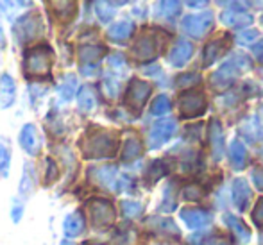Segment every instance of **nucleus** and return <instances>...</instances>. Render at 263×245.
<instances>
[{
    "label": "nucleus",
    "mask_w": 263,
    "mask_h": 245,
    "mask_svg": "<svg viewBox=\"0 0 263 245\" xmlns=\"http://www.w3.org/2000/svg\"><path fill=\"white\" fill-rule=\"evenodd\" d=\"M249 68H251L249 58H246V55H242V54L233 55V58L228 59V61H226L220 68L215 70V72L211 73V77H210L211 88H213V90H217V91L228 90V88L235 83L236 77H238L240 73L246 72V70H249Z\"/></svg>",
    "instance_id": "1"
},
{
    "label": "nucleus",
    "mask_w": 263,
    "mask_h": 245,
    "mask_svg": "<svg viewBox=\"0 0 263 245\" xmlns=\"http://www.w3.org/2000/svg\"><path fill=\"white\" fill-rule=\"evenodd\" d=\"M118 147V140L109 131H97L88 136L84 145V156L86 158H111L115 156Z\"/></svg>",
    "instance_id": "2"
},
{
    "label": "nucleus",
    "mask_w": 263,
    "mask_h": 245,
    "mask_svg": "<svg viewBox=\"0 0 263 245\" xmlns=\"http://www.w3.org/2000/svg\"><path fill=\"white\" fill-rule=\"evenodd\" d=\"M177 106H179V113L183 118H197L201 115H204L206 111V97L201 90H190L183 91L179 95V100H177Z\"/></svg>",
    "instance_id": "3"
},
{
    "label": "nucleus",
    "mask_w": 263,
    "mask_h": 245,
    "mask_svg": "<svg viewBox=\"0 0 263 245\" xmlns=\"http://www.w3.org/2000/svg\"><path fill=\"white\" fill-rule=\"evenodd\" d=\"M14 40L18 43H25L34 40L36 36H40L43 32V20L38 13H27L24 16H20L16 20L13 27Z\"/></svg>",
    "instance_id": "4"
},
{
    "label": "nucleus",
    "mask_w": 263,
    "mask_h": 245,
    "mask_svg": "<svg viewBox=\"0 0 263 245\" xmlns=\"http://www.w3.org/2000/svg\"><path fill=\"white\" fill-rule=\"evenodd\" d=\"M50 65H52V50L47 45L36 47L25 55V72L29 76H45L50 72Z\"/></svg>",
    "instance_id": "5"
},
{
    "label": "nucleus",
    "mask_w": 263,
    "mask_h": 245,
    "mask_svg": "<svg viewBox=\"0 0 263 245\" xmlns=\"http://www.w3.org/2000/svg\"><path fill=\"white\" fill-rule=\"evenodd\" d=\"M181 27H183V31L186 32L188 36H192V38H195V40H201V38H204L211 31V27H213V14H211L210 11L199 13V14H188V16H184L183 22H181Z\"/></svg>",
    "instance_id": "6"
},
{
    "label": "nucleus",
    "mask_w": 263,
    "mask_h": 245,
    "mask_svg": "<svg viewBox=\"0 0 263 245\" xmlns=\"http://www.w3.org/2000/svg\"><path fill=\"white\" fill-rule=\"evenodd\" d=\"M161 43L154 32H143L133 45V55L138 61H153L158 58Z\"/></svg>",
    "instance_id": "7"
},
{
    "label": "nucleus",
    "mask_w": 263,
    "mask_h": 245,
    "mask_svg": "<svg viewBox=\"0 0 263 245\" xmlns=\"http://www.w3.org/2000/svg\"><path fill=\"white\" fill-rule=\"evenodd\" d=\"M151 91H153V86H151L147 81L131 79V83H129V86H127V91H125V104H127L133 111L140 113V109L145 106Z\"/></svg>",
    "instance_id": "8"
},
{
    "label": "nucleus",
    "mask_w": 263,
    "mask_h": 245,
    "mask_svg": "<svg viewBox=\"0 0 263 245\" xmlns=\"http://www.w3.org/2000/svg\"><path fill=\"white\" fill-rule=\"evenodd\" d=\"M177 129L176 120L172 118H166V120H159L158 124H154V127L149 133V145L151 148H159L161 145H165L170 138L174 136Z\"/></svg>",
    "instance_id": "9"
},
{
    "label": "nucleus",
    "mask_w": 263,
    "mask_h": 245,
    "mask_svg": "<svg viewBox=\"0 0 263 245\" xmlns=\"http://www.w3.org/2000/svg\"><path fill=\"white\" fill-rule=\"evenodd\" d=\"M229 45H231V38H229L228 34L211 40L208 45L204 47V55H202L204 66H211L218 58H222V55L229 50Z\"/></svg>",
    "instance_id": "10"
},
{
    "label": "nucleus",
    "mask_w": 263,
    "mask_h": 245,
    "mask_svg": "<svg viewBox=\"0 0 263 245\" xmlns=\"http://www.w3.org/2000/svg\"><path fill=\"white\" fill-rule=\"evenodd\" d=\"M208 138H210V148L211 156L215 161H220L224 156V131H222V124L217 118H211L210 127H208Z\"/></svg>",
    "instance_id": "11"
},
{
    "label": "nucleus",
    "mask_w": 263,
    "mask_h": 245,
    "mask_svg": "<svg viewBox=\"0 0 263 245\" xmlns=\"http://www.w3.org/2000/svg\"><path fill=\"white\" fill-rule=\"evenodd\" d=\"M181 218L190 229H202L211 224V215L204 210H199V208H183Z\"/></svg>",
    "instance_id": "12"
},
{
    "label": "nucleus",
    "mask_w": 263,
    "mask_h": 245,
    "mask_svg": "<svg viewBox=\"0 0 263 245\" xmlns=\"http://www.w3.org/2000/svg\"><path fill=\"white\" fill-rule=\"evenodd\" d=\"M192 54H194V45L186 40H177L168 54V63L176 68H181L190 61Z\"/></svg>",
    "instance_id": "13"
},
{
    "label": "nucleus",
    "mask_w": 263,
    "mask_h": 245,
    "mask_svg": "<svg viewBox=\"0 0 263 245\" xmlns=\"http://www.w3.org/2000/svg\"><path fill=\"white\" fill-rule=\"evenodd\" d=\"M91 220L97 225H107L115 220V208L107 200H93L91 202Z\"/></svg>",
    "instance_id": "14"
},
{
    "label": "nucleus",
    "mask_w": 263,
    "mask_h": 245,
    "mask_svg": "<svg viewBox=\"0 0 263 245\" xmlns=\"http://www.w3.org/2000/svg\"><path fill=\"white\" fill-rule=\"evenodd\" d=\"M220 20L228 27H246V25L253 24V14L243 9H235L233 7V9H226L220 14Z\"/></svg>",
    "instance_id": "15"
},
{
    "label": "nucleus",
    "mask_w": 263,
    "mask_h": 245,
    "mask_svg": "<svg viewBox=\"0 0 263 245\" xmlns=\"http://www.w3.org/2000/svg\"><path fill=\"white\" fill-rule=\"evenodd\" d=\"M233 202L238 208V211H243L247 208L251 200V188L249 183H247L243 177H238V179L233 181Z\"/></svg>",
    "instance_id": "16"
},
{
    "label": "nucleus",
    "mask_w": 263,
    "mask_h": 245,
    "mask_svg": "<svg viewBox=\"0 0 263 245\" xmlns=\"http://www.w3.org/2000/svg\"><path fill=\"white\" fill-rule=\"evenodd\" d=\"M224 222L228 224V228L233 231V235L236 236V240H238V243H249L251 240V229L246 225V222L242 220V218L235 217V215L231 213H226L224 215Z\"/></svg>",
    "instance_id": "17"
},
{
    "label": "nucleus",
    "mask_w": 263,
    "mask_h": 245,
    "mask_svg": "<svg viewBox=\"0 0 263 245\" xmlns=\"http://www.w3.org/2000/svg\"><path fill=\"white\" fill-rule=\"evenodd\" d=\"M20 145L24 147V150H27L29 154H38L40 150V138L38 133H36V127L32 124H25L24 129L20 131V138H18Z\"/></svg>",
    "instance_id": "18"
},
{
    "label": "nucleus",
    "mask_w": 263,
    "mask_h": 245,
    "mask_svg": "<svg viewBox=\"0 0 263 245\" xmlns=\"http://www.w3.org/2000/svg\"><path fill=\"white\" fill-rule=\"evenodd\" d=\"M14 97H16V84L9 73H4L0 76V106L4 109L9 107L14 102Z\"/></svg>",
    "instance_id": "19"
},
{
    "label": "nucleus",
    "mask_w": 263,
    "mask_h": 245,
    "mask_svg": "<svg viewBox=\"0 0 263 245\" xmlns=\"http://www.w3.org/2000/svg\"><path fill=\"white\" fill-rule=\"evenodd\" d=\"M47 2L61 22H70L76 14V0H47Z\"/></svg>",
    "instance_id": "20"
},
{
    "label": "nucleus",
    "mask_w": 263,
    "mask_h": 245,
    "mask_svg": "<svg viewBox=\"0 0 263 245\" xmlns=\"http://www.w3.org/2000/svg\"><path fill=\"white\" fill-rule=\"evenodd\" d=\"M238 133L243 136V138L247 140V142H251V143H256L258 140H260L261 136H263L261 125H260V122H258L256 117L247 118V120L243 122L242 125H240Z\"/></svg>",
    "instance_id": "21"
},
{
    "label": "nucleus",
    "mask_w": 263,
    "mask_h": 245,
    "mask_svg": "<svg viewBox=\"0 0 263 245\" xmlns=\"http://www.w3.org/2000/svg\"><path fill=\"white\" fill-rule=\"evenodd\" d=\"M91 174H95V179L106 188H111V190L117 192V181H118V176H117V168L115 166H99V168H93Z\"/></svg>",
    "instance_id": "22"
},
{
    "label": "nucleus",
    "mask_w": 263,
    "mask_h": 245,
    "mask_svg": "<svg viewBox=\"0 0 263 245\" xmlns=\"http://www.w3.org/2000/svg\"><path fill=\"white\" fill-rule=\"evenodd\" d=\"M229 161L235 170H242L247 163V148L240 140H233L231 147H229Z\"/></svg>",
    "instance_id": "23"
},
{
    "label": "nucleus",
    "mask_w": 263,
    "mask_h": 245,
    "mask_svg": "<svg viewBox=\"0 0 263 245\" xmlns=\"http://www.w3.org/2000/svg\"><path fill=\"white\" fill-rule=\"evenodd\" d=\"M133 31H135V25L127 20H122L111 25L109 31H107V36H109V40H113V42H125V40L133 34Z\"/></svg>",
    "instance_id": "24"
},
{
    "label": "nucleus",
    "mask_w": 263,
    "mask_h": 245,
    "mask_svg": "<svg viewBox=\"0 0 263 245\" xmlns=\"http://www.w3.org/2000/svg\"><path fill=\"white\" fill-rule=\"evenodd\" d=\"M63 229H65V233L68 236L81 235V233H83V229H84V218H83V215H81L79 211H76V213L68 215V217L65 218Z\"/></svg>",
    "instance_id": "25"
},
{
    "label": "nucleus",
    "mask_w": 263,
    "mask_h": 245,
    "mask_svg": "<svg viewBox=\"0 0 263 245\" xmlns=\"http://www.w3.org/2000/svg\"><path fill=\"white\" fill-rule=\"evenodd\" d=\"M142 154V142L136 136H129L124 143V150H122V161H133Z\"/></svg>",
    "instance_id": "26"
},
{
    "label": "nucleus",
    "mask_w": 263,
    "mask_h": 245,
    "mask_svg": "<svg viewBox=\"0 0 263 245\" xmlns=\"http://www.w3.org/2000/svg\"><path fill=\"white\" fill-rule=\"evenodd\" d=\"M168 174V166L163 159H156V161L151 163V166L147 168V183L149 184H154L161 179L163 176Z\"/></svg>",
    "instance_id": "27"
},
{
    "label": "nucleus",
    "mask_w": 263,
    "mask_h": 245,
    "mask_svg": "<svg viewBox=\"0 0 263 245\" xmlns=\"http://www.w3.org/2000/svg\"><path fill=\"white\" fill-rule=\"evenodd\" d=\"M181 11V0H161L158 6V14L165 20L177 16Z\"/></svg>",
    "instance_id": "28"
},
{
    "label": "nucleus",
    "mask_w": 263,
    "mask_h": 245,
    "mask_svg": "<svg viewBox=\"0 0 263 245\" xmlns=\"http://www.w3.org/2000/svg\"><path fill=\"white\" fill-rule=\"evenodd\" d=\"M102 54H104V49L99 45L81 47V50H79V58H81V61H83V65H93Z\"/></svg>",
    "instance_id": "29"
},
{
    "label": "nucleus",
    "mask_w": 263,
    "mask_h": 245,
    "mask_svg": "<svg viewBox=\"0 0 263 245\" xmlns=\"http://www.w3.org/2000/svg\"><path fill=\"white\" fill-rule=\"evenodd\" d=\"M77 104H79V107L83 111H91L95 107L97 100H95V93H93V90H91L90 86L81 88L79 95H77Z\"/></svg>",
    "instance_id": "30"
},
{
    "label": "nucleus",
    "mask_w": 263,
    "mask_h": 245,
    "mask_svg": "<svg viewBox=\"0 0 263 245\" xmlns=\"http://www.w3.org/2000/svg\"><path fill=\"white\" fill-rule=\"evenodd\" d=\"M95 13H97L99 20L101 22H109L115 16V7L109 4V0H95Z\"/></svg>",
    "instance_id": "31"
},
{
    "label": "nucleus",
    "mask_w": 263,
    "mask_h": 245,
    "mask_svg": "<svg viewBox=\"0 0 263 245\" xmlns=\"http://www.w3.org/2000/svg\"><path fill=\"white\" fill-rule=\"evenodd\" d=\"M34 188V170H32V165L25 163V168H24V177H22V183H20V194L22 195H29Z\"/></svg>",
    "instance_id": "32"
},
{
    "label": "nucleus",
    "mask_w": 263,
    "mask_h": 245,
    "mask_svg": "<svg viewBox=\"0 0 263 245\" xmlns=\"http://www.w3.org/2000/svg\"><path fill=\"white\" fill-rule=\"evenodd\" d=\"M170 107H172V104H170V99L166 97V95H158L156 99L153 100V106H151V113L156 115H165L170 111Z\"/></svg>",
    "instance_id": "33"
},
{
    "label": "nucleus",
    "mask_w": 263,
    "mask_h": 245,
    "mask_svg": "<svg viewBox=\"0 0 263 245\" xmlns=\"http://www.w3.org/2000/svg\"><path fill=\"white\" fill-rule=\"evenodd\" d=\"M76 88H77V79L73 76H66L65 77V83L59 86V95H61L63 100H70L76 93Z\"/></svg>",
    "instance_id": "34"
},
{
    "label": "nucleus",
    "mask_w": 263,
    "mask_h": 245,
    "mask_svg": "<svg viewBox=\"0 0 263 245\" xmlns=\"http://www.w3.org/2000/svg\"><path fill=\"white\" fill-rule=\"evenodd\" d=\"M102 88H104V93L109 99H115L118 95V90H120V83H118L117 77L113 76H106L104 83H102Z\"/></svg>",
    "instance_id": "35"
},
{
    "label": "nucleus",
    "mask_w": 263,
    "mask_h": 245,
    "mask_svg": "<svg viewBox=\"0 0 263 245\" xmlns=\"http://www.w3.org/2000/svg\"><path fill=\"white\" fill-rule=\"evenodd\" d=\"M142 210L143 208L140 202H133V200H125V202H122V211H124V215L129 218L138 217V215L142 213Z\"/></svg>",
    "instance_id": "36"
},
{
    "label": "nucleus",
    "mask_w": 263,
    "mask_h": 245,
    "mask_svg": "<svg viewBox=\"0 0 263 245\" xmlns=\"http://www.w3.org/2000/svg\"><path fill=\"white\" fill-rule=\"evenodd\" d=\"M258 38H260V32H258L256 29H247V31L240 32V34L236 36L240 45H253V42H256Z\"/></svg>",
    "instance_id": "37"
},
{
    "label": "nucleus",
    "mask_w": 263,
    "mask_h": 245,
    "mask_svg": "<svg viewBox=\"0 0 263 245\" xmlns=\"http://www.w3.org/2000/svg\"><path fill=\"white\" fill-rule=\"evenodd\" d=\"M9 161H11L9 148L0 143V174H2L4 177H6L7 172H9Z\"/></svg>",
    "instance_id": "38"
},
{
    "label": "nucleus",
    "mask_w": 263,
    "mask_h": 245,
    "mask_svg": "<svg viewBox=\"0 0 263 245\" xmlns=\"http://www.w3.org/2000/svg\"><path fill=\"white\" fill-rule=\"evenodd\" d=\"M202 195H204V192H202V188L199 184H188L183 190V197L186 200H199L202 199Z\"/></svg>",
    "instance_id": "39"
},
{
    "label": "nucleus",
    "mask_w": 263,
    "mask_h": 245,
    "mask_svg": "<svg viewBox=\"0 0 263 245\" xmlns=\"http://www.w3.org/2000/svg\"><path fill=\"white\" fill-rule=\"evenodd\" d=\"M151 225H153V228H158L159 231H166V229H168L172 235H177L176 224H174L170 218H159V220H153V222H151Z\"/></svg>",
    "instance_id": "40"
},
{
    "label": "nucleus",
    "mask_w": 263,
    "mask_h": 245,
    "mask_svg": "<svg viewBox=\"0 0 263 245\" xmlns=\"http://www.w3.org/2000/svg\"><path fill=\"white\" fill-rule=\"evenodd\" d=\"M199 81H201L199 73H184V76H181L179 79H177V86L188 88V86H192V84H197Z\"/></svg>",
    "instance_id": "41"
},
{
    "label": "nucleus",
    "mask_w": 263,
    "mask_h": 245,
    "mask_svg": "<svg viewBox=\"0 0 263 245\" xmlns=\"http://www.w3.org/2000/svg\"><path fill=\"white\" fill-rule=\"evenodd\" d=\"M253 222L258 228H263V197L258 199L256 206H254V210H253Z\"/></svg>",
    "instance_id": "42"
},
{
    "label": "nucleus",
    "mask_w": 263,
    "mask_h": 245,
    "mask_svg": "<svg viewBox=\"0 0 263 245\" xmlns=\"http://www.w3.org/2000/svg\"><path fill=\"white\" fill-rule=\"evenodd\" d=\"M107 63H109L111 68H125V59H124V55H122V54H113V55H109Z\"/></svg>",
    "instance_id": "43"
},
{
    "label": "nucleus",
    "mask_w": 263,
    "mask_h": 245,
    "mask_svg": "<svg viewBox=\"0 0 263 245\" xmlns=\"http://www.w3.org/2000/svg\"><path fill=\"white\" fill-rule=\"evenodd\" d=\"M253 181H254V184H256L258 190L263 192V168H260V166L253 170Z\"/></svg>",
    "instance_id": "44"
},
{
    "label": "nucleus",
    "mask_w": 263,
    "mask_h": 245,
    "mask_svg": "<svg viewBox=\"0 0 263 245\" xmlns=\"http://www.w3.org/2000/svg\"><path fill=\"white\" fill-rule=\"evenodd\" d=\"M47 168H49V172H47V183H50V181H54L55 176H58V166H55V163L52 159H47Z\"/></svg>",
    "instance_id": "45"
},
{
    "label": "nucleus",
    "mask_w": 263,
    "mask_h": 245,
    "mask_svg": "<svg viewBox=\"0 0 263 245\" xmlns=\"http://www.w3.org/2000/svg\"><path fill=\"white\" fill-rule=\"evenodd\" d=\"M253 55L260 63H263V40H260L256 45H253Z\"/></svg>",
    "instance_id": "46"
},
{
    "label": "nucleus",
    "mask_w": 263,
    "mask_h": 245,
    "mask_svg": "<svg viewBox=\"0 0 263 245\" xmlns=\"http://www.w3.org/2000/svg\"><path fill=\"white\" fill-rule=\"evenodd\" d=\"M206 245H233L231 242H229L228 238H222V236H213V238L208 240V243Z\"/></svg>",
    "instance_id": "47"
},
{
    "label": "nucleus",
    "mask_w": 263,
    "mask_h": 245,
    "mask_svg": "<svg viewBox=\"0 0 263 245\" xmlns=\"http://www.w3.org/2000/svg\"><path fill=\"white\" fill-rule=\"evenodd\" d=\"M22 213H24V206L16 202V206H13V211H11V215H13V222H18V220H20V218H22Z\"/></svg>",
    "instance_id": "48"
},
{
    "label": "nucleus",
    "mask_w": 263,
    "mask_h": 245,
    "mask_svg": "<svg viewBox=\"0 0 263 245\" xmlns=\"http://www.w3.org/2000/svg\"><path fill=\"white\" fill-rule=\"evenodd\" d=\"M184 2H186V6H190V7H195V9H199V7L208 6L210 0H184Z\"/></svg>",
    "instance_id": "49"
},
{
    "label": "nucleus",
    "mask_w": 263,
    "mask_h": 245,
    "mask_svg": "<svg viewBox=\"0 0 263 245\" xmlns=\"http://www.w3.org/2000/svg\"><path fill=\"white\" fill-rule=\"evenodd\" d=\"M81 72H83L84 76H93V73L97 72V66L95 65H83L81 66Z\"/></svg>",
    "instance_id": "50"
},
{
    "label": "nucleus",
    "mask_w": 263,
    "mask_h": 245,
    "mask_svg": "<svg viewBox=\"0 0 263 245\" xmlns=\"http://www.w3.org/2000/svg\"><path fill=\"white\" fill-rule=\"evenodd\" d=\"M149 245H177V243L168 242V240H151Z\"/></svg>",
    "instance_id": "51"
},
{
    "label": "nucleus",
    "mask_w": 263,
    "mask_h": 245,
    "mask_svg": "<svg viewBox=\"0 0 263 245\" xmlns=\"http://www.w3.org/2000/svg\"><path fill=\"white\" fill-rule=\"evenodd\" d=\"M0 7H4V9H11V0H0Z\"/></svg>",
    "instance_id": "52"
},
{
    "label": "nucleus",
    "mask_w": 263,
    "mask_h": 245,
    "mask_svg": "<svg viewBox=\"0 0 263 245\" xmlns=\"http://www.w3.org/2000/svg\"><path fill=\"white\" fill-rule=\"evenodd\" d=\"M254 4H256V6H260V7H263V0H254Z\"/></svg>",
    "instance_id": "53"
},
{
    "label": "nucleus",
    "mask_w": 263,
    "mask_h": 245,
    "mask_svg": "<svg viewBox=\"0 0 263 245\" xmlns=\"http://www.w3.org/2000/svg\"><path fill=\"white\" fill-rule=\"evenodd\" d=\"M0 42L4 43V32H2V27H0Z\"/></svg>",
    "instance_id": "54"
},
{
    "label": "nucleus",
    "mask_w": 263,
    "mask_h": 245,
    "mask_svg": "<svg viewBox=\"0 0 263 245\" xmlns=\"http://www.w3.org/2000/svg\"><path fill=\"white\" fill-rule=\"evenodd\" d=\"M125 2H127V0H117V4H118V6H120V4H125Z\"/></svg>",
    "instance_id": "55"
},
{
    "label": "nucleus",
    "mask_w": 263,
    "mask_h": 245,
    "mask_svg": "<svg viewBox=\"0 0 263 245\" xmlns=\"http://www.w3.org/2000/svg\"><path fill=\"white\" fill-rule=\"evenodd\" d=\"M61 245H73V243H70V242H63Z\"/></svg>",
    "instance_id": "56"
},
{
    "label": "nucleus",
    "mask_w": 263,
    "mask_h": 245,
    "mask_svg": "<svg viewBox=\"0 0 263 245\" xmlns=\"http://www.w3.org/2000/svg\"><path fill=\"white\" fill-rule=\"evenodd\" d=\"M260 243H261V245H263V235H261V236H260Z\"/></svg>",
    "instance_id": "57"
},
{
    "label": "nucleus",
    "mask_w": 263,
    "mask_h": 245,
    "mask_svg": "<svg viewBox=\"0 0 263 245\" xmlns=\"http://www.w3.org/2000/svg\"><path fill=\"white\" fill-rule=\"evenodd\" d=\"M261 22H263V20H261Z\"/></svg>",
    "instance_id": "58"
}]
</instances>
